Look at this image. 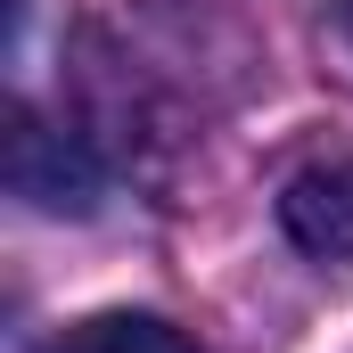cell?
<instances>
[{
	"mask_svg": "<svg viewBox=\"0 0 353 353\" xmlns=\"http://www.w3.org/2000/svg\"><path fill=\"white\" fill-rule=\"evenodd\" d=\"M8 189L33 205V214H90L99 205V189H107V173H99V157H90L74 132H58L41 107H8Z\"/></svg>",
	"mask_w": 353,
	"mask_h": 353,
	"instance_id": "6da1fadb",
	"label": "cell"
},
{
	"mask_svg": "<svg viewBox=\"0 0 353 353\" xmlns=\"http://www.w3.org/2000/svg\"><path fill=\"white\" fill-rule=\"evenodd\" d=\"M279 230L312 255V263H353V157L304 165L279 189Z\"/></svg>",
	"mask_w": 353,
	"mask_h": 353,
	"instance_id": "7a4b0ae2",
	"label": "cell"
},
{
	"mask_svg": "<svg viewBox=\"0 0 353 353\" xmlns=\"http://www.w3.org/2000/svg\"><path fill=\"white\" fill-rule=\"evenodd\" d=\"M33 353H205V345L173 321H157V312H90L74 329L41 337Z\"/></svg>",
	"mask_w": 353,
	"mask_h": 353,
	"instance_id": "3957f363",
	"label": "cell"
},
{
	"mask_svg": "<svg viewBox=\"0 0 353 353\" xmlns=\"http://www.w3.org/2000/svg\"><path fill=\"white\" fill-rule=\"evenodd\" d=\"M337 25H345V41H353V0H337Z\"/></svg>",
	"mask_w": 353,
	"mask_h": 353,
	"instance_id": "277c9868",
	"label": "cell"
}]
</instances>
